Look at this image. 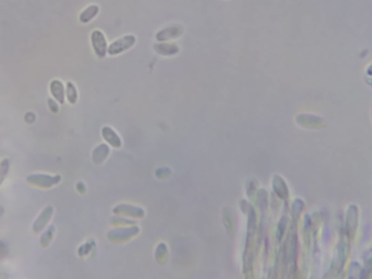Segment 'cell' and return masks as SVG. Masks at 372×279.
<instances>
[{"mask_svg":"<svg viewBox=\"0 0 372 279\" xmlns=\"http://www.w3.org/2000/svg\"><path fill=\"white\" fill-rule=\"evenodd\" d=\"M248 235H247L246 246L244 253V273L250 274L252 271L253 266V243L256 234V214L254 208L248 207Z\"/></svg>","mask_w":372,"mask_h":279,"instance_id":"obj_1","label":"cell"},{"mask_svg":"<svg viewBox=\"0 0 372 279\" xmlns=\"http://www.w3.org/2000/svg\"><path fill=\"white\" fill-rule=\"evenodd\" d=\"M349 240L350 238L347 237L345 230L343 229L341 232L340 240L338 243L336 255L334 257L330 270V272L332 273V274H339L343 268L350 251Z\"/></svg>","mask_w":372,"mask_h":279,"instance_id":"obj_2","label":"cell"},{"mask_svg":"<svg viewBox=\"0 0 372 279\" xmlns=\"http://www.w3.org/2000/svg\"><path fill=\"white\" fill-rule=\"evenodd\" d=\"M296 224L292 223V228L291 231L289 234L287 240L285 242V244L282 249V257H283V263L285 266L288 264H291V270L294 271L295 268V260L297 257V236L294 231V226Z\"/></svg>","mask_w":372,"mask_h":279,"instance_id":"obj_3","label":"cell"},{"mask_svg":"<svg viewBox=\"0 0 372 279\" xmlns=\"http://www.w3.org/2000/svg\"><path fill=\"white\" fill-rule=\"evenodd\" d=\"M136 43V38L134 35H128L113 41L110 45L108 46L107 53L114 56L126 52L132 48Z\"/></svg>","mask_w":372,"mask_h":279,"instance_id":"obj_4","label":"cell"},{"mask_svg":"<svg viewBox=\"0 0 372 279\" xmlns=\"http://www.w3.org/2000/svg\"><path fill=\"white\" fill-rule=\"evenodd\" d=\"M90 40L95 55L100 58H105L107 54L108 43L104 34L100 30L93 31Z\"/></svg>","mask_w":372,"mask_h":279,"instance_id":"obj_5","label":"cell"},{"mask_svg":"<svg viewBox=\"0 0 372 279\" xmlns=\"http://www.w3.org/2000/svg\"><path fill=\"white\" fill-rule=\"evenodd\" d=\"M359 209L356 205H350L347 209L346 226L345 230L347 237L353 239L359 226Z\"/></svg>","mask_w":372,"mask_h":279,"instance_id":"obj_6","label":"cell"},{"mask_svg":"<svg viewBox=\"0 0 372 279\" xmlns=\"http://www.w3.org/2000/svg\"><path fill=\"white\" fill-rule=\"evenodd\" d=\"M183 29L180 26H171L162 29L156 35V40L160 42L169 41L180 38L183 34Z\"/></svg>","mask_w":372,"mask_h":279,"instance_id":"obj_7","label":"cell"},{"mask_svg":"<svg viewBox=\"0 0 372 279\" xmlns=\"http://www.w3.org/2000/svg\"><path fill=\"white\" fill-rule=\"evenodd\" d=\"M272 185L273 189L277 194L278 197L285 200L289 198V191L288 186L282 177L278 175H275L273 178Z\"/></svg>","mask_w":372,"mask_h":279,"instance_id":"obj_8","label":"cell"},{"mask_svg":"<svg viewBox=\"0 0 372 279\" xmlns=\"http://www.w3.org/2000/svg\"><path fill=\"white\" fill-rule=\"evenodd\" d=\"M154 50L163 56H172L178 53L179 47L173 43L160 42L154 45Z\"/></svg>","mask_w":372,"mask_h":279,"instance_id":"obj_9","label":"cell"},{"mask_svg":"<svg viewBox=\"0 0 372 279\" xmlns=\"http://www.w3.org/2000/svg\"><path fill=\"white\" fill-rule=\"evenodd\" d=\"M50 89L54 98L61 104H63L65 102V89L63 83L58 80H52L50 83Z\"/></svg>","mask_w":372,"mask_h":279,"instance_id":"obj_10","label":"cell"},{"mask_svg":"<svg viewBox=\"0 0 372 279\" xmlns=\"http://www.w3.org/2000/svg\"><path fill=\"white\" fill-rule=\"evenodd\" d=\"M99 7L97 4H91L84 9L80 15V22L83 24H87L93 20L99 13Z\"/></svg>","mask_w":372,"mask_h":279,"instance_id":"obj_11","label":"cell"},{"mask_svg":"<svg viewBox=\"0 0 372 279\" xmlns=\"http://www.w3.org/2000/svg\"><path fill=\"white\" fill-rule=\"evenodd\" d=\"M102 135L104 139L114 147H120L122 145L121 139L115 131L110 127H104L102 129Z\"/></svg>","mask_w":372,"mask_h":279,"instance_id":"obj_12","label":"cell"},{"mask_svg":"<svg viewBox=\"0 0 372 279\" xmlns=\"http://www.w3.org/2000/svg\"><path fill=\"white\" fill-rule=\"evenodd\" d=\"M66 96L71 104H75L78 100V92L77 87L72 81H68L66 84Z\"/></svg>","mask_w":372,"mask_h":279,"instance_id":"obj_13","label":"cell"},{"mask_svg":"<svg viewBox=\"0 0 372 279\" xmlns=\"http://www.w3.org/2000/svg\"><path fill=\"white\" fill-rule=\"evenodd\" d=\"M304 206H305V204H304L303 201L299 199L294 201L292 206V223L296 224V222H297V220L301 215V212L303 211Z\"/></svg>","mask_w":372,"mask_h":279,"instance_id":"obj_14","label":"cell"},{"mask_svg":"<svg viewBox=\"0 0 372 279\" xmlns=\"http://www.w3.org/2000/svg\"><path fill=\"white\" fill-rule=\"evenodd\" d=\"M287 218L284 217L281 219L280 222H279V225H278L277 238L279 241H281L282 237H284V234H285L286 230V226H287Z\"/></svg>","mask_w":372,"mask_h":279,"instance_id":"obj_15","label":"cell"},{"mask_svg":"<svg viewBox=\"0 0 372 279\" xmlns=\"http://www.w3.org/2000/svg\"><path fill=\"white\" fill-rule=\"evenodd\" d=\"M258 197L261 209L265 210V209L267 208V204H268L267 203V197H268V195H267L266 191L262 189V190L259 191Z\"/></svg>","mask_w":372,"mask_h":279,"instance_id":"obj_16","label":"cell"},{"mask_svg":"<svg viewBox=\"0 0 372 279\" xmlns=\"http://www.w3.org/2000/svg\"><path fill=\"white\" fill-rule=\"evenodd\" d=\"M48 104H49V106H50L51 110H52V112H58V105H57V103H55V102L53 100L51 99V98H49Z\"/></svg>","mask_w":372,"mask_h":279,"instance_id":"obj_17","label":"cell"}]
</instances>
